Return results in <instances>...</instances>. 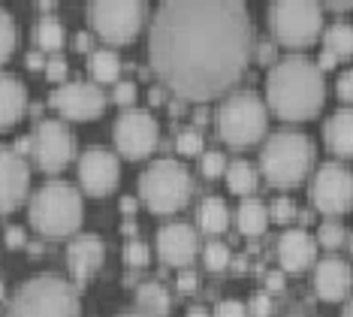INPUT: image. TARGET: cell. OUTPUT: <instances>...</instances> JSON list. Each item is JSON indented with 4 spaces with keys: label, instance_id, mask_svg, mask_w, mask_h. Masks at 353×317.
Returning <instances> with one entry per match:
<instances>
[{
    "label": "cell",
    "instance_id": "30",
    "mask_svg": "<svg viewBox=\"0 0 353 317\" xmlns=\"http://www.w3.org/2000/svg\"><path fill=\"white\" fill-rule=\"evenodd\" d=\"M317 245H323L329 251L341 248L344 245V227L339 221H323L320 224V233H317Z\"/></svg>",
    "mask_w": 353,
    "mask_h": 317
},
{
    "label": "cell",
    "instance_id": "31",
    "mask_svg": "<svg viewBox=\"0 0 353 317\" xmlns=\"http://www.w3.org/2000/svg\"><path fill=\"white\" fill-rule=\"evenodd\" d=\"M230 263V248L223 242H208L205 245V266L208 269H227Z\"/></svg>",
    "mask_w": 353,
    "mask_h": 317
},
{
    "label": "cell",
    "instance_id": "14",
    "mask_svg": "<svg viewBox=\"0 0 353 317\" xmlns=\"http://www.w3.org/2000/svg\"><path fill=\"white\" fill-rule=\"evenodd\" d=\"M79 178H82L85 191L94 193V197H103L118 184L121 178V166H118V157L109 148H88L82 157H79Z\"/></svg>",
    "mask_w": 353,
    "mask_h": 317
},
{
    "label": "cell",
    "instance_id": "47",
    "mask_svg": "<svg viewBox=\"0 0 353 317\" xmlns=\"http://www.w3.org/2000/svg\"><path fill=\"white\" fill-rule=\"evenodd\" d=\"M28 64H30V67H43V52H30Z\"/></svg>",
    "mask_w": 353,
    "mask_h": 317
},
{
    "label": "cell",
    "instance_id": "19",
    "mask_svg": "<svg viewBox=\"0 0 353 317\" xmlns=\"http://www.w3.org/2000/svg\"><path fill=\"white\" fill-rule=\"evenodd\" d=\"M278 257L287 272H302L314 263L317 257V242L305 230H287L278 242Z\"/></svg>",
    "mask_w": 353,
    "mask_h": 317
},
{
    "label": "cell",
    "instance_id": "39",
    "mask_svg": "<svg viewBox=\"0 0 353 317\" xmlns=\"http://www.w3.org/2000/svg\"><path fill=\"white\" fill-rule=\"evenodd\" d=\"M46 76L54 79V82L67 79V61H63V58H52L49 64H46Z\"/></svg>",
    "mask_w": 353,
    "mask_h": 317
},
{
    "label": "cell",
    "instance_id": "46",
    "mask_svg": "<svg viewBox=\"0 0 353 317\" xmlns=\"http://www.w3.org/2000/svg\"><path fill=\"white\" fill-rule=\"evenodd\" d=\"M256 52H260V61H272V43H260Z\"/></svg>",
    "mask_w": 353,
    "mask_h": 317
},
{
    "label": "cell",
    "instance_id": "18",
    "mask_svg": "<svg viewBox=\"0 0 353 317\" xmlns=\"http://www.w3.org/2000/svg\"><path fill=\"white\" fill-rule=\"evenodd\" d=\"M350 284H353V272L350 266L339 257H326L317 263V272H314V287L320 299L326 302H339L350 294Z\"/></svg>",
    "mask_w": 353,
    "mask_h": 317
},
{
    "label": "cell",
    "instance_id": "24",
    "mask_svg": "<svg viewBox=\"0 0 353 317\" xmlns=\"http://www.w3.org/2000/svg\"><path fill=\"white\" fill-rule=\"evenodd\" d=\"M136 302H139V308L151 317H160L170 311V294H166L163 284L157 281H145L139 284V290H136Z\"/></svg>",
    "mask_w": 353,
    "mask_h": 317
},
{
    "label": "cell",
    "instance_id": "2",
    "mask_svg": "<svg viewBox=\"0 0 353 317\" xmlns=\"http://www.w3.org/2000/svg\"><path fill=\"white\" fill-rule=\"evenodd\" d=\"M323 73L314 61L302 55H287L272 67L266 79V100L287 121H305L317 115L323 106Z\"/></svg>",
    "mask_w": 353,
    "mask_h": 317
},
{
    "label": "cell",
    "instance_id": "15",
    "mask_svg": "<svg viewBox=\"0 0 353 317\" xmlns=\"http://www.w3.org/2000/svg\"><path fill=\"white\" fill-rule=\"evenodd\" d=\"M30 184V169L15 148L0 145V211H12L25 200Z\"/></svg>",
    "mask_w": 353,
    "mask_h": 317
},
{
    "label": "cell",
    "instance_id": "26",
    "mask_svg": "<svg viewBox=\"0 0 353 317\" xmlns=\"http://www.w3.org/2000/svg\"><path fill=\"white\" fill-rule=\"evenodd\" d=\"M227 184L232 193H242V197H251L256 191V173L248 160H232L227 166Z\"/></svg>",
    "mask_w": 353,
    "mask_h": 317
},
{
    "label": "cell",
    "instance_id": "27",
    "mask_svg": "<svg viewBox=\"0 0 353 317\" xmlns=\"http://www.w3.org/2000/svg\"><path fill=\"white\" fill-rule=\"evenodd\" d=\"M323 43L335 58H347V55H353V24H347V21L332 24V28L323 34Z\"/></svg>",
    "mask_w": 353,
    "mask_h": 317
},
{
    "label": "cell",
    "instance_id": "52",
    "mask_svg": "<svg viewBox=\"0 0 353 317\" xmlns=\"http://www.w3.org/2000/svg\"><path fill=\"white\" fill-rule=\"evenodd\" d=\"M118 317H151V314H145V311H142V314L139 311H130V314H118Z\"/></svg>",
    "mask_w": 353,
    "mask_h": 317
},
{
    "label": "cell",
    "instance_id": "7",
    "mask_svg": "<svg viewBox=\"0 0 353 317\" xmlns=\"http://www.w3.org/2000/svg\"><path fill=\"white\" fill-rule=\"evenodd\" d=\"M218 133L223 142L245 148L266 133V106L254 91H236L218 109Z\"/></svg>",
    "mask_w": 353,
    "mask_h": 317
},
{
    "label": "cell",
    "instance_id": "21",
    "mask_svg": "<svg viewBox=\"0 0 353 317\" xmlns=\"http://www.w3.org/2000/svg\"><path fill=\"white\" fill-rule=\"evenodd\" d=\"M323 136L329 142V148L341 157L353 154V109H339L332 118L323 124Z\"/></svg>",
    "mask_w": 353,
    "mask_h": 317
},
{
    "label": "cell",
    "instance_id": "28",
    "mask_svg": "<svg viewBox=\"0 0 353 317\" xmlns=\"http://www.w3.org/2000/svg\"><path fill=\"white\" fill-rule=\"evenodd\" d=\"M37 43L43 48H49V52H58L63 46V28L58 19H43L37 24Z\"/></svg>",
    "mask_w": 353,
    "mask_h": 317
},
{
    "label": "cell",
    "instance_id": "6",
    "mask_svg": "<svg viewBox=\"0 0 353 317\" xmlns=\"http://www.w3.org/2000/svg\"><path fill=\"white\" fill-rule=\"evenodd\" d=\"M139 193L154 215H172V211H179L184 202L190 200L194 182H190V173L179 164V160L160 157L142 173Z\"/></svg>",
    "mask_w": 353,
    "mask_h": 317
},
{
    "label": "cell",
    "instance_id": "34",
    "mask_svg": "<svg viewBox=\"0 0 353 317\" xmlns=\"http://www.w3.org/2000/svg\"><path fill=\"white\" fill-rule=\"evenodd\" d=\"M124 260L130 266H145L148 263V245L142 239H130L124 248Z\"/></svg>",
    "mask_w": 353,
    "mask_h": 317
},
{
    "label": "cell",
    "instance_id": "29",
    "mask_svg": "<svg viewBox=\"0 0 353 317\" xmlns=\"http://www.w3.org/2000/svg\"><path fill=\"white\" fill-rule=\"evenodd\" d=\"M15 43H19V30H15V21L12 15L0 6V64H3L6 58L12 55Z\"/></svg>",
    "mask_w": 353,
    "mask_h": 317
},
{
    "label": "cell",
    "instance_id": "36",
    "mask_svg": "<svg viewBox=\"0 0 353 317\" xmlns=\"http://www.w3.org/2000/svg\"><path fill=\"white\" fill-rule=\"evenodd\" d=\"M112 97H115V103L130 106L136 100V85L133 82H115V91H112Z\"/></svg>",
    "mask_w": 353,
    "mask_h": 317
},
{
    "label": "cell",
    "instance_id": "40",
    "mask_svg": "<svg viewBox=\"0 0 353 317\" xmlns=\"http://www.w3.org/2000/svg\"><path fill=\"white\" fill-rule=\"evenodd\" d=\"M251 311H254V317H266V314L272 311L269 296H266V294H254V296H251Z\"/></svg>",
    "mask_w": 353,
    "mask_h": 317
},
{
    "label": "cell",
    "instance_id": "33",
    "mask_svg": "<svg viewBox=\"0 0 353 317\" xmlns=\"http://www.w3.org/2000/svg\"><path fill=\"white\" fill-rule=\"evenodd\" d=\"M179 151L181 154H199L203 151V133L199 130H194V127H188V130H181L179 133Z\"/></svg>",
    "mask_w": 353,
    "mask_h": 317
},
{
    "label": "cell",
    "instance_id": "20",
    "mask_svg": "<svg viewBox=\"0 0 353 317\" xmlns=\"http://www.w3.org/2000/svg\"><path fill=\"white\" fill-rule=\"evenodd\" d=\"M28 106V88L12 73H0V127H10L21 118Z\"/></svg>",
    "mask_w": 353,
    "mask_h": 317
},
{
    "label": "cell",
    "instance_id": "13",
    "mask_svg": "<svg viewBox=\"0 0 353 317\" xmlns=\"http://www.w3.org/2000/svg\"><path fill=\"white\" fill-rule=\"evenodd\" d=\"M52 106L67 118L85 121L103 112L106 106V94L100 91V85L94 82H63L61 88H54Z\"/></svg>",
    "mask_w": 353,
    "mask_h": 317
},
{
    "label": "cell",
    "instance_id": "16",
    "mask_svg": "<svg viewBox=\"0 0 353 317\" xmlns=\"http://www.w3.org/2000/svg\"><path fill=\"white\" fill-rule=\"evenodd\" d=\"M196 248H199V236L190 224L172 221V224H163L157 230V254L163 263L188 266L190 260L196 257Z\"/></svg>",
    "mask_w": 353,
    "mask_h": 317
},
{
    "label": "cell",
    "instance_id": "25",
    "mask_svg": "<svg viewBox=\"0 0 353 317\" xmlns=\"http://www.w3.org/2000/svg\"><path fill=\"white\" fill-rule=\"evenodd\" d=\"M230 224V209L227 202L221 197H208L203 200V206H199V227H203L205 233H223Z\"/></svg>",
    "mask_w": 353,
    "mask_h": 317
},
{
    "label": "cell",
    "instance_id": "35",
    "mask_svg": "<svg viewBox=\"0 0 353 317\" xmlns=\"http://www.w3.org/2000/svg\"><path fill=\"white\" fill-rule=\"evenodd\" d=\"M293 218H296V206H293V200H290V197H278V200H275V206H272L269 221H281V224H287V221H293Z\"/></svg>",
    "mask_w": 353,
    "mask_h": 317
},
{
    "label": "cell",
    "instance_id": "50",
    "mask_svg": "<svg viewBox=\"0 0 353 317\" xmlns=\"http://www.w3.org/2000/svg\"><path fill=\"white\" fill-rule=\"evenodd\" d=\"M341 317H353V296L347 299V305H344V314Z\"/></svg>",
    "mask_w": 353,
    "mask_h": 317
},
{
    "label": "cell",
    "instance_id": "8",
    "mask_svg": "<svg viewBox=\"0 0 353 317\" xmlns=\"http://www.w3.org/2000/svg\"><path fill=\"white\" fill-rule=\"evenodd\" d=\"M269 21L278 43L290 48H302V46H311L320 37L323 10H320V0H275Z\"/></svg>",
    "mask_w": 353,
    "mask_h": 317
},
{
    "label": "cell",
    "instance_id": "51",
    "mask_svg": "<svg viewBox=\"0 0 353 317\" xmlns=\"http://www.w3.org/2000/svg\"><path fill=\"white\" fill-rule=\"evenodd\" d=\"M329 3H335V6H353V0H329Z\"/></svg>",
    "mask_w": 353,
    "mask_h": 317
},
{
    "label": "cell",
    "instance_id": "5",
    "mask_svg": "<svg viewBox=\"0 0 353 317\" xmlns=\"http://www.w3.org/2000/svg\"><path fill=\"white\" fill-rule=\"evenodd\" d=\"M12 317H79V296L61 275H37L15 294Z\"/></svg>",
    "mask_w": 353,
    "mask_h": 317
},
{
    "label": "cell",
    "instance_id": "41",
    "mask_svg": "<svg viewBox=\"0 0 353 317\" xmlns=\"http://www.w3.org/2000/svg\"><path fill=\"white\" fill-rule=\"evenodd\" d=\"M179 290H184V294H190V290H196V275L190 269H184L179 275Z\"/></svg>",
    "mask_w": 353,
    "mask_h": 317
},
{
    "label": "cell",
    "instance_id": "37",
    "mask_svg": "<svg viewBox=\"0 0 353 317\" xmlns=\"http://www.w3.org/2000/svg\"><path fill=\"white\" fill-rule=\"evenodd\" d=\"M335 91L344 103H353V70H344L339 76V85H335Z\"/></svg>",
    "mask_w": 353,
    "mask_h": 317
},
{
    "label": "cell",
    "instance_id": "42",
    "mask_svg": "<svg viewBox=\"0 0 353 317\" xmlns=\"http://www.w3.org/2000/svg\"><path fill=\"white\" fill-rule=\"evenodd\" d=\"M6 242H10V248H21L25 245V230L21 227H10L6 230Z\"/></svg>",
    "mask_w": 353,
    "mask_h": 317
},
{
    "label": "cell",
    "instance_id": "54",
    "mask_svg": "<svg viewBox=\"0 0 353 317\" xmlns=\"http://www.w3.org/2000/svg\"><path fill=\"white\" fill-rule=\"evenodd\" d=\"M350 254H353V236H350Z\"/></svg>",
    "mask_w": 353,
    "mask_h": 317
},
{
    "label": "cell",
    "instance_id": "32",
    "mask_svg": "<svg viewBox=\"0 0 353 317\" xmlns=\"http://www.w3.org/2000/svg\"><path fill=\"white\" fill-rule=\"evenodd\" d=\"M203 175L205 178H218V175H223L227 173V157H223L221 151H205L203 154Z\"/></svg>",
    "mask_w": 353,
    "mask_h": 317
},
{
    "label": "cell",
    "instance_id": "12",
    "mask_svg": "<svg viewBox=\"0 0 353 317\" xmlns=\"http://www.w3.org/2000/svg\"><path fill=\"white\" fill-rule=\"evenodd\" d=\"M73 148H76V140H73V133H70L67 124H61V121H54V118H46L37 124L34 154H37V160L43 169H49V173L61 169L70 157H73Z\"/></svg>",
    "mask_w": 353,
    "mask_h": 317
},
{
    "label": "cell",
    "instance_id": "53",
    "mask_svg": "<svg viewBox=\"0 0 353 317\" xmlns=\"http://www.w3.org/2000/svg\"><path fill=\"white\" fill-rule=\"evenodd\" d=\"M39 6H46V10H49V6H52V0H39Z\"/></svg>",
    "mask_w": 353,
    "mask_h": 317
},
{
    "label": "cell",
    "instance_id": "38",
    "mask_svg": "<svg viewBox=\"0 0 353 317\" xmlns=\"http://www.w3.org/2000/svg\"><path fill=\"white\" fill-rule=\"evenodd\" d=\"M214 317H248V308L242 302H236V299H227V302L218 305Z\"/></svg>",
    "mask_w": 353,
    "mask_h": 317
},
{
    "label": "cell",
    "instance_id": "44",
    "mask_svg": "<svg viewBox=\"0 0 353 317\" xmlns=\"http://www.w3.org/2000/svg\"><path fill=\"white\" fill-rule=\"evenodd\" d=\"M266 284H269V290H281L284 287V272H272L266 278Z\"/></svg>",
    "mask_w": 353,
    "mask_h": 317
},
{
    "label": "cell",
    "instance_id": "49",
    "mask_svg": "<svg viewBox=\"0 0 353 317\" xmlns=\"http://www.w3.org/2000/svg\"><path fill=\"white\" fill-rule=\"evenodd\" d=\"M121 206H124V211H133V209H136V200H133V197H127Z\"/></svg>",
    "mask_w": 353,
    "mask_h": 317
},
{
    "label": "cell",
    "instance_id": "23",
    "mask_svg": "<svg viewBox=\"0 0 353 317\" xmlns=\"http://www.w3.org/2000/svg\"><path fill=\"white\" fill-rule=\"evenodd\" d=\"M88 73H91L97 82H118V73H121V58L112 48H94L91 58H88Z\"/></svg>",
    "mask_w": 353,
    "mask_h": 317
},
{
    "label": "cell",
    "instance_id": "11",
    "mask_svg": "<svg viewBox=\"0 0 353 317\" xmlns=\"http://www.w3.org/2000/svg\"><path fill=\"white\" fill-rule=\"evenodd\" d=\"M157 121L145 109H127L115 121V145L127 157H145L157 145Z\"/></svg>",
    "mask_w": 353,
    "mask_h": 317
},
{
    "label": "cell",
    "instance_id": "17",
    "mask_svg": "<svg viewBox=\"0 0 353 317\" xmlns=\"http://www.w3.org/2000/svg\"><path fill=\"white\" fill-rule=\"evenodd\" d=\"M103 257H106V245H103V239L94 233L76 236L67 248V266H70V272H73L76 281L91 278V275L100 269Z\"/></svg>",
    "mask_w": 353,
    "mask_h": 317
},
{
    "label": "cell",
    "instance_id": "45",
    "mask_svg": "<svg viewBox=\"0 0 353 317\" xmlns=\"http://www.w3.org/2000/svg\"><path fill=\"white\" fill-rule=\"evenodd\" d=\"M76 46H79V52H91V37H88V34H79V37H76Z\"/></svg>",
    "mask_w": 353,
    "mask_h": 317
},
{
    "label": "cell",
    "instance_id": "48",
    "mask_svg": "<svg viewBox=\"0 0 353 317\" xmlns=\"http://www.w3.org/2000/svg\"><path fill=\"white\" fill-rule=\"evenodd\" d=\"M188 317H208V311H205V308H190V311H188Z\"/></svg>",
    "mask_w": 353,
    "mask_h": 317
},
{
    "label": "cell",
    "instance_id": "1",
    "mask_svg": "<svg viewBox=\"0 0 353 317\" xmlns=\"http://www.w3.org/2000/svg\"><path fill=\"white\" fill-rule=\"evenodd\" d=\"M251 48L245 0H163L151 21V67L184 100L230 91L242 79Z\"/></svg>",
    "mask_w": 353,
    "mask_h": 317
},
{
    "label": "cell",
    "instance_id": "3",
    "mask_svg": "<svg viewBox=\"0 0 353 317\" xmlns=\"http://www.w3.org/2000/svg\"><path fill=\"white\" fill-rule=\"evenodd\" d=\"M260 166L275 188H293L314 166V142L302 130H278L263 145Z\"/></svg>",
    "mask_w": 353,
    "mask_h": 317
},
{
    "label": "cell",
    "instance_id": "22",
    "mask_svg": "<svg viewBox=\"0 0 353 317\" xmlns=\"http://www.w3.org/2000/svg\"><path fill=\"white\" fill-rule=\"evenodd\" d=\"M236 224L245 236H260L269 227V209L256 197H245L242 206L236 211Z\"/></svg>",
    "mask_w": 353,
    "mask_h": 317
},
{
    "label": "cell",
    "instance_id": "4",
    "mask_svg": "<svg viewBox=\"0 0 353 317\" xmlns=\"http://www.w3.org/2000/svg\"><path fill=\"white\" fill-rule=\"evenodd\" d=\"M30 221L46 236H67L82 224V197L70 182L52 178L30 200Z\"/></svg>",
    "mask_w": 353,
    "mask_h": 317
},
{
    "label": "cell",
    "instance_id": "9",
    "mask_svg": "<svg viewBox=\"0 0 353 317\" xmlns=\"http://www.w3.org/2000/svg\"><path fill=\"white\" fill-rule=\"evenodd\" d=\"M88 21L109 43H130L145 21V0H91Z\"/></svg>",
    "mask_w": 353,
    "mask_h": 317
},
{
    "label": "cell",
    "instance_id": "43",
    "mask_svg": "<svg viewBox=\"0 0 353 317\" xmlns=\"http://www.w3.org/2000/svg\"><path fill=\"white\" fill-rule=\"evenodd\" d=\"M335 64H339V58H335L329 48H323V55H320V64H317V67H320V70H329V67H335Z\"/></svg>",
    "mask_w": 353,
    "mask_h": 317
},
{
    "label": "cell",
    "instance_id": "10",
    "mask_svg": "<svg viewBox=\"0 0 353 317\" xmlns=\"http://www.w3.org/2000/svg\"><path fill=\"white\" fill-rule=\"evenodd\" d=\"M314 202L323 215H344L353 206V173L339 160H329L314 175Z\"/></svg>",
    "mask_w": 353,
    "mask_h": 317
}]
</instances>
